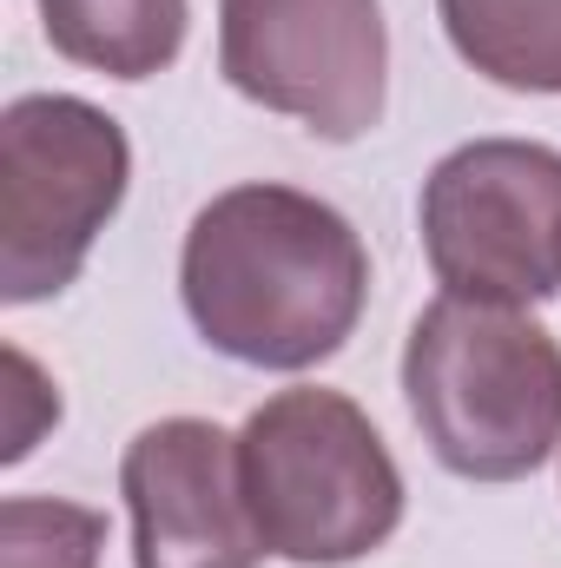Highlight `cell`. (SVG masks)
Segmentation results:
<instances>
[{"instance_id": "cell-8", "label": "cell", "mask_w": 561, "mask_h": 568, "mask_svg": "<svg viewBox=\"0 0 561 568\" xmlns=\"http://www.w3.org/2000/svg\"><path fill=\"white\" fill-rule=\"evenodd\" d=\"M40 27L53 53L73 67L113 73V80H152L178 60L192 7L185 0H40Z\"/></svg>"}, {"instance_id": "cell-2", "label": "cell", "mask_w": 561, "mask_h": 568, "mask_svg": "<svg viewBox=\"0 0 561 568\" xmlns=\"http://www.w3.org/2000/svg\"><path fill=\"white\" fill-rule=\"evenodd\" d=\"M404 397L442 469L469 483L536 476L561 443V344L516 304L442 291L410 324Z\"/></svg>"}, {"instance_id": "cell-3", "label": "cell", "mask_w": 561, "mask_h": 568, "mask_svg": "<svg viewBox=\"0 0 561 568\" xmlns=\"http://www.w3.org/2000/svg\"><path fill=\"white\" fill-rule=\"evenodd\" d=\"M245 503L265 549L297 568H344L404 523V476L344 390H278L238 429Z\"/></svg>"}, {"instance_id": "cell-9", "label": "cell", "mask_w": 561, "mask_h": 568, "mask_svg": "<svg viewBox=\"0 0 561 568\" xmlns=\"http://www.w3.org/2000/svg\"><path fill=\"white\" fill-rule=\"evenodd\" d=\"M449 47L509 93H561V0H436Z\"/></svg>"}, {"instance_id": "cell-4", "label": "cell", "mask_w": 561, "mask_h": 568, "mask_svg": "<svg viewBox=\"0 0 561 568\" xmlns=\"http://www.w3.org/2000/svg\"><path fill=\"white\" fill-rule=\"evenodd\" d=\"M126 179L133 145L113 113L73 93L13 100L0 113V297H60L120 212Z\"/></svg>"}, {"instance_id": "cell-6", "label": "cell", "mask_w": 561, "mask_h": 568, "mask_svg": "<svg viewBox=\"0 0 561 568\" xmlns=\"http://www.w3.org/2000/svg\"><path fill=\"white\" fill-rule=\"evenodd\" d=\"M218 73L317 140H364L384 120L390 33L377 0H218Z\"/></svg>"}, {"instance_id": "cell-5", "label": "cell", "mask_w": 561, "mask_h": 568, "mask_svg": "<svg viewBox=\"0 0 561 568\" xmlns=\"http://www.w3.org/2000/svg\"><path fill=\"white\" fill-rule=\"evenodd\" d=\"M422 252L449 297L542 304L561 291V152L469 140L422 179Z\"/></svg>"}, {"instance_id": "cell-10", "label": "cell", "mask_w": 561, "mask_h": 568, "mask_svg": "<svg viewBox=\"0 0 561 568\" xmlns=\"http://www.w3.org/2000/svg\"><path fill=\"white\" fill-rule=\"evenodd\" d=\"M106 549V516L60 496L0 503V568H93Z\"/></svg>"}, {"instance_id": "cell-1", "label": "cell", "mask_w": 561, "mask_h": 568, "mask_svg": "<svg viewBox=\"0 0 561 568\" xmlns=\"http://www.w3.org/2000/svg\"><path fill=\"white\" fill-rule=\"evenodd\" d=\"M178 291L212 351L252 371H310L344 351L370 297L357 225L297 185L218 192L178 258Z\"/></svg>"}, {"instance_id": "cell-7", "label": "cell", "mask_w": 561, "mask_h": 568, "mask_svg": "<svg viewBox=\"0 0 561 568\" xmlns=\"http://www.w3.org/2000/svg\"><path fill=\"white\" fill-rule=\"evenodd\" d=\"M120 496L140 568H258L272 549L245 503L238 436L205 417H165L126 443Z\"/></svg>"}]
</instances>
